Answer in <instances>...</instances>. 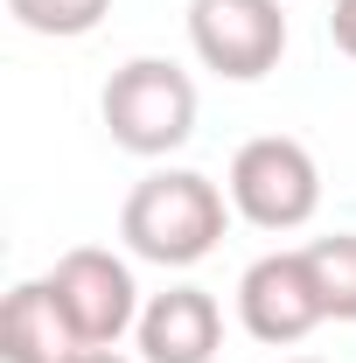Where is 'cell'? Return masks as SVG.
<instances>
[{
	"label": "cell",
	"instance_id": "cell-1",
	"mask_svg": "<svg viewBox=\"0 0 356 363\" xmlns=\"http://www.w3.org/2000/svg\"><path fill=\"white\" fill-rule=\"evenodd\" d=\"M223 224H230V203H223V189L210 175H196V168H154V175H140L126 189V203H119V238H126V252L147 259V266H203L210 252L223 245Z\"/></svg>",
	"mask_w": 356,
	"mask_h": 363
},
{
	"label": "cell",
	"instance_id": "cell-2",
	"mask_svg": "<svg viewBox=\"0 0 356 363\" xmlns=\"http://www.w3.org/2000/svg\"><path fill=\"white\" fill-rule=\"evenodd\" d=\"M98 112H105L112 147H126L140 161H161V154H175V147L196 140V84H189V70L168 63V56H133V63H119V70L105 77Z\"/></svg>",
	"mask_w": 356,
	"mask_h": 363
},
{
	"label": "cell",
	"instance_id": "cell-3",
	"mask_svg": "<svg viewBox=\"0 0 356 363\" xmlns=\"http://www.w3.org/2000/svg\"><path fill=\"white\" fill-rule=\"evenodd\" d=\"M223 196H230V210H238L252 230L287 238V230L314 224V210H321V168H314V154L301 147V140L259 133V140H245V147L230 154Z\"/></svg>",
	"mask_w": 356,
	"mask_h": 363
},
{
	"label": "cell",
	"instance_id": "cell-4",
	"mask_svg": "<svg viewBox=\"0 0 356 363\" xmlns=\"http://www.w3.org/2000/svg\"><path fill=\"white\" fill-rule=\"evenodd\" d=\"M189 49L223 84H259L287 56V7L279 0H189Z\"/></svg>",
	"mask_w": 356,
	"mask_h": 363
},
{
	"label": "cell",
	"instance_id": "cell-5",
	"mask_svg": "<svg viewBox=\"0 0 356 363\" xmlns=\"http://www.w3.org/2000/svg\"><path fill=\"white\" fill-rule=\"evenodd\" d=\"M49 294L70 321V335L84 350H119V335L140 328V286H133V266L105 245H77L63 252L56 272H49Z\"/></svg>",
	"mask_w": 356,
	"mask_h": 363
},
{
	"label": "cell",
	"instance_id": "cell-6",
	"mask_svg": "<svg viewBox=\"0 0 356 363\" xmlns=\"http://www.w3.org/2000/svg\"><path fill=\"white\" fill-rule=\"evenodd\" d=\"M238 321L266 350H294V342H308L328 321L314 266H308V245L301 252H266V259L245 266V279H238Z\"/></svg>",
	"mask_w": 356,
	"mask_h": 363
},
{
	"label": "cell",
	"instance_id": "cell-7",
	"mask_svg": "<svg viewBox=\"0 0 356 363\" xmlns=\"http://www.w3.org/2000/svg\"><path fill=\"white\" fill-rule=\"evenodd\" d=\"M140 357L147 363H217L223 350V308L203 286H168L140 308Z\"/></svg>",
	"mask_w": 356,
	"mask_h": 363
},
{
	"label": "cell",
	"instance_id": "cell-8",
	"mask_svg": "<svg viewBox=\"0 0 356 363\" xmlns=\"http://www.w3.org/2000/svg\"><path fill=\"white\" fill-rule=\"evenodd\" d=\"M77 350H84V342L70 335V321L56 308L49 279H21V286L7 294V308H0V357L7 363H70Z\"/></svg>",
	"mask_w": 356,
	"mask_h": 363
},
{
	"label": "cell",
	"instance_id": "cell-9",
	"mask_svg": "<svg viewBox=\"0 0 356 363\" xmlns=\"http://www.w3.org/2000/svg\"><path fill=\"white\" fill-rule=\"evenodd\" d=\"M308 266H314V286H321L328 321H356V230L314 238V245H308Z\"/></svg>",
	"mask_w": 356,
	"mask_h": 363
},
{
	"label": "cell",
	"instance_id": "cell-10",
	"mask_svg": "<svg viewBox=\"0 0 356 363\" xmlns=\"http://www.w3.org/2000/svg\"><path fill=\"white\" fill-rule=\"evenodd\" d=\"M7 14H14L28 35H49V43H77V35H91V28L112 14V0H7Z\"/></svg>",
	"mask_w": 356,
	"mask_h": 363
},
{
	"label": "cell",
	"instance_id": "cell-11",
	"mask_svg": "<svg viewBox=\"0 0 356 363\" xmlns=\"http://www.w3.org/2000/svg\"><path fill=\"white\" fill-rule=\"evenodd\" d=\"M328 43L356 63V0H335V7H328Z\"/></svg>",
	"mask_w": 356,
	"mask_h": 363
},
{
	"label": "cell",
	"instance_id": "cell-12",
	"mask_svg": "<svg viewBox=\"0 0 356 363\" xmlns=\"http://www.w3.org/2000/svg\"><path fill=\"white\" fill-rule=\"evenodd\" d=\"M70 363H126V357H119V350H77Z\"/></svg>",
	"mask_w": 356,
	"mask_h": 363
},
{
	"label": "cell",
	"instance_id": "cell-13",
	"mask_svg": "<svg viewBox=\"0 0 356 363\" xmlns=\"http://www.w3.org/2000/svg\"><path fill=\"white\" fill-rule=\"evenodd\" d=\"M294 363H321V357H294Z\"/></svg>",
	"mask_w": 356,
	"mask_h": 363
}]
</instances>
